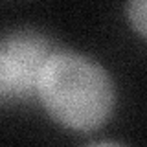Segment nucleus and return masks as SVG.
<instances>
[{"label": "nucleus", "instance_id": "nucleus-1", "mask_svg": "<svg viewBox=\"0 0 147 147\" xmlns=\"http://www.w3.org/2000/svg\"><path fill=\"white\" fill-rule=\"evenodd\" d=\"M37 98L55 121L90 131L103 125L112 112L114 85L94 59L74 50H55L40 74Z\"/></svg>", "mask_w": 147, "mask_h": 147}, {"label": "nucleus", "instance_id": "nucleus-3", "mask_svg": "<svg viewBox=\"0 0 147 147\" xmlns=\"http://www.w3.org/2000/svg\"><path fill=\"white\" fill-rule=\"evenodd\" d=\"M127 17L131 24L147 37V0H132L127 4Z\"/></svg>", "mask_w": 147, "mask_h": 147}, {"label": "nucleus", "instance_id": "nucleus-4", "mask_svg": "<svg viewBox=\"0 0 147 147\" xmlns=\"http://www.w3.org/2000/svg\"><path fill=\"white\" fill-rule=\"evenodd\" d=\"M86 147H123L116 144V142H94V144H88Z\"/></svg>", "mask_w": 147, "mask_h": 147}, {"label": "nucleus", "instance_id": "nucleus-2", "mask_svg": "<svg viewBox=\"0 0 147 147\" xmlns=\"http://www.w3.org/2000/svg\"><path fill=\"white\" fill-rule=\"evenodd\" d=\"M53 42L35 30H15L0 42V96L26 99L37 96L40 74L55 52Z\"/></svg>", "mask_w": 147, "mask_h": 147}]
</instances>
